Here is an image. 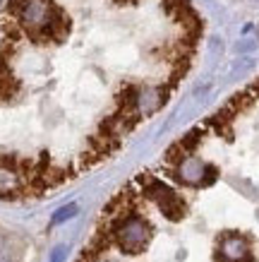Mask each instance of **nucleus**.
<instances>
[{"label":"nucleus","instance_id":"1","mask_svg":"<svg viewBox=\"0 0 259 262\" xmlns=\"http://www.w3.org/2000/svg\"><path fill=\"white\" fill-rule=\"evenodd\" d=\"M75 209H77V207H75V205H70V207H65V209H60V212H58V216H55L53 222L58 224V222H63V219H67V216H70V214H75Z\"/></svg>","mask_w":259,"mask_h":262}]
</instances>
